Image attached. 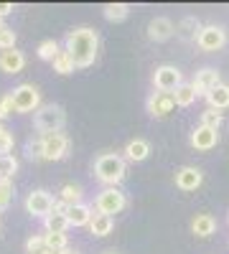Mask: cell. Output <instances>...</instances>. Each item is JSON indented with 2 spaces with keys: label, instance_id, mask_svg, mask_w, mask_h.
<instances>
[{
  "label": "cell",
  "instance_id": "cell-4",
  "mask_svg": "<svg viewBox=\"0 0 229 254\" xmlns=\"http://www.w3.org/2000/svg\"><path fill=\"white\" fill-rule=\"evenodd\" d=\"M128 206V198L120 188H105L99 190L97 198H94V211L97 214H105V216H112V214H120V211Z\"/></svg>",
  "mask_w": 229,
  "mask_h": 254
},
{
  "label": "cell",
  "instance_id": "cell-9",
  "mask_svg": "<svg viewBox=\"0 0 229 254\" xmlns=\"http://www.w3.org/2000/svg\"><path fill=\"white\" fill-rule=\"evenodd\" d=\"M54 196L49 193V190H31V193L26 196V211L31 216H38V219H46L51 214L54 208Z\"/></svg>",
  "mask_w": 229,
  "mask_h": 254
},
{
  "label": "cell",
  "instance_id": "cell-23",
  "mask_svg": "<svg viewBox=\"0 0 229 254\" xmlns=\"http://www.w3.org/2000/svg\"><path fill=\"white\" fill-rule=\"evenodd\" d=\"M81 196H84V190H81L79 183H67L64 188L59 190V201H64L67 206H76V203H81Z\"/></svg>",
  "mask_w": 229,
  "mask_h": 254
},
{
  "label": "cell",
  "instance_id": "cell-35",
  "mask_svg": "<svg viewBox=\"0 0 229 254\" xmlns=\"http://www.w3.org/2000/svg\"><path fill=\"white\" fill-rule=\"evenodd\" d=\"M8 49H15V31L13 28L0 33V51H8Z\"/></svg>",
  "mask_w": 229,
  "mask_h": 254
},
{
  "label": "cell",
  "instance_id": "cell-37",
  "mask_svg": "<svg viewBox=\"0 0 229 254\" xmlns=\"http://www.w3.org/2000/svg\"><path fill=\"white\" fill-rule=\"evenodd\" d=\"M67 211H69V206L64 203V201H54V208H51V214H61V216H67Z\"/></svg>",
  "mask_w": 229,
  "mask_h": 254
},
{
  "label": "cell",
  "instance_id": "cell-16",
  "mask_svg": "<svg viewBox=\"0 0 229 254\" xmlns=\"http://www.w3.org/2000/svg\"><path fill=\"white\" fill-rule=\"evenodd\" d=\"M92 216H94V208L87 206V203L69 206V211H67V221H69V226H89Z\"/></svg>",
  "mask_w": 229,
  "mask_h": 254
},
{
  "label": "cell",
  "instance_id": "cell-38",
  "mask_svg": "<svg viewBox=\"0 0 229 254\" xmlns=\"http://www.w3.org/2000/svg\"><path fill=\"white\" fill-rule=\"evenodd\" d=\"M8 13H13V3H0V18H5Z\"/></svg>",
  "mask_w": 229,
  "mask_h": 254
},
{
  "label": "cell",
  "instance_id": "cell-17",
  "mask_svg": "<svg viewBox=\"0 0 229 254\" xmlns=\"http://www.w3.org/2000/svg\"><path fill=\"white\" fill-rule=\"evenodd\" d=\"M191 231L196 237L206 239V237H212L214 231H217V219L212 214H196L194 221H191Z\"/></svg>",
  "mask_w": 229,
  "mask_h": 254
},
{
  "label": "cell",
  "instance_id": "cell-36",
  "mask_svg": "<svg viewBox=\"0 0 229 254\" xmlns=\"http://www.w3.org/2000/svg\"><path fill=\"white\" fill-rule=\"evenodd\" d=\"M10 112H15V107H13V97H10V94H3V97H0V120H5Z\"/></svg>",
  "mask_w": 229,
  "mask_h": 254
},
{
  "label": "cell",
  "instance_id": "cell-31",
  "mask_svg": "<svg viewBox=\"0 0 229 254\" xmlns=\"http://www.w3.org/2000/svg\"><path fill=\"white\" fill-rule=\"evenodd\" d=\"M46 249V239H44V234H33L28 242H26V252L28 254H41Z\"/></svg>",
  "mask_w": 229,
  "mask_h": 254
},
{
  "label": "cell",
  "instance_id": "cell-2",
  "mask_svg": "<svg viewBox=\"0 0 229 254\" xmlns=\"http://www.w3.org/2000/svg\"><path fill=\"white\" fill-rule=\"evenodd\" d=\"M128 168H125V160L115 153H105L94 160V176L99 183H105L107 188H117V183L125 178Z\"/></svg>",
  "mask_w": 229,
  "mask_h": 254
},
{
  "label": "cell",
  "instance_id": "cell-10",
  "mask_svg": "<svg viewBox=\"0 0 229 254\" xmlns=\"http://www.w3.org/2000/svg\"><path fill=\"white\" fill-rule=\"evenodd\" d=\"M148 115L155 117V120H163V117H168L173 110H176V102H173V94H163V92H153L148 97Z\"/></svg>",
  "mask_w": 229,
  "mask_h": 254
},
{
  "label": "cell",
  "instance_id": "cell-27",
  "mask_svg": "<svg viewBox=\"0 0 229 254\" xmlns=\"http://www.w3.org/2000/svg\"><path fill=\"white\" fill-rule=\"evenodd\" d=\"M15 171H18V160L13 155H3V158H0V181H13Z\"/></svg>",
  "mask_w": 229,
  "mask_h": 254
},
{
  "label": "cell",
  "instance_id": "cell-8",
  "mask_svg": "<svg viewBox=\"0 0 229 254\" xmlns=\"http://www.w3.org/2000/svg\"><path fill=\"white\" fill-rule=\"evenodd\" d=\"M227 44V31L222 26H201L196 36V46L201 51H219Z\"/></svg>",
  "mask_w": 229,
  "mask_h": 254
},
{
  "label": "cell",
  "instance_id": "cell-26",
  "mask_svg": "<svg viewBox=\"0 0 229 254\" xmlns=\"http://www.w3.org/2000/svg\"><path fill=\"white\" fill-rule=\"evenodd\" d=\"M51 64H54V71H56V74H74V69H76L74 61H72V56H69L67 51H59Z\"/></svg>",
  "mask_w": 229,
  "mask_h": 254
},
{
  "label": "cell",
  "instance_id": "cell-32",
  "mask_svg": "<svg viewBox=\"0 0 229 254\" xmlns=\"http://www.w3.org/2000/svg\"><path fill=\"white\" fill-rule=\"evenodd\" d=\"M13 198V181H0V208H5Z\"/></svg>",
  "mask_w": 229,
  "mask_h": 254
},
{
  "label": "cell",
  "instance_id": "cell-19",
  "mask_svg": "<svg viewBox=\"0 0 229 254\" xmlns=\"http://www.w3.org/2000/svg\"><path fill=\"white\" fill-rule=\"evenodd\" d=\"M199 31H201V23H199L194 15H186L181 23L176 26V33H178V38H183V41H196Z\"/></svg>",
  "mask_w": 229,
  "mask_h": 254
},
{
  "label": "cell",
  "instance_id": "cell-13",
  "mask_svg": "<svg viewBox=\"0 0 229 254\" xmlns=\"http://www.w3.org/2000/svg\"><path fill=\"white\" fill-rule=\"evenodd\" d=\"M204 183V173L194 165H183L181 171H176V186L181 190H196Z\"/></svg>",
  "mask_w": 229,
  "mask_h": 254
},
{
  "label": "cell",
  "instance_id": "cell-21",
  "mask_svg": "<svg viewBox=\"0 0 229 254\" xmlns=\"http://www.w3.org/2000/svg\"><path fill=\"white\" fill-rule=\"evenodd\" d=\"M112 226H115V219L112 216H105V214H97V211H94V216L89 221V229H92L94 237H107L110 231H112Z\"/></svg>",
  "mask_w": 229,
  "mask_h": 254
},
{
  "label": "cell",
  "instance_id": "cell-39",
  "mask_svg": "<svg viewBox=\"0 0 229 254\" xmlns=\"http://www.w3.org/2000/svg\"><path fill=\"white\" fill-rule=\"evenodd\" d=\"M3 31H8V23H5L3 18H0V33H3Z\"/></svg>",
  "mask_w": 229,
  "mask_h": 254
},
{
  "label": "cell",
  "instance_id": "cell-20",
  "mask_svg": "<svg viewBox=\"0 0 229 254\" xmlns=\"http://www.w3.org/2000/svg\"><path fill=\"white\" fill-rule=\"evenodd\" d=\"M206 99H209V107L212 110H227L229 107V87L227 84H219L217 89H212L209 94H206Z\"/></svg>",
  "mask_w": 229,
  "mask_h": 254
},
{
  "label": "cell",
  "instance_id": "cell-11",
  "mask_svg": "<svg viewBox=\"0 0 229 254\" xmlns=\"http://www.w3.org/2000/svg\"><path fill=\"white\" fill-rule=\"evenodd\" d=\"M217 142H219V130H212V127L199 125L196 130L191 132V147L199 150V153L212 150V147H217Z\"/></svg>",
  "mask_w": 229,
  "mask_h": 254
},
{
  "label": "cell",
  "instance_id": "cell-1",
  "mask_svg": "<svg viewBox=\"0 0 229 254\" xmlns=\"http://www.w3.org/2000/svg\"><path fill=\"white\" fill-rule=\"evenodd\" d=\"M64 51L72 56L76 69L92 66L94 59H97V51H99V36H97V31L94 28H87V26L69 31L67 33V49Z\"/></svg>",
  "mask_w": 229,
  "mask_h": 254
},
{
  "label": "cell",
  "instance_id": "cell-40",
  "mask_svg": "<svg viewBox=\"0 0 229 254\" xmlns=\"http://www.w3.org/2000/svg\"><path fill=\"white\" fill-rule=\"evenodd\" d=\"M59 254H79V252H72V249H64V252H59Z\"/></svg>",
  "mask_w": 229,
  "mask_h": 254
},
{
  "label": "cell",
  "instance_id": "cell-28",
  "mask_svg": "<svg viewBox=\"0 0 229 254\" xmlns=\"http://www.w3.org/2000/svg\"><path fill=\"white\" fill-rule=\"evenodd\" d=\"M59 44L54 38H46V41H41L38 44V59H44V61H54V56L59 54Z\"/></svg>",
  "mask_w": 229,
  "mask_h": 254
},
{
  "label": "cell",
  "instance_id": "cell-18",
  "mask_svg": "<svg viewBox=\"0 0 229 254\" xmlns=\"http://www.w3.org/2000/svg\"><path fill=\"white\" fill-rule=\"evenodd\" d=\"M148 155H151V145H148V140L135 137V140H130L128 145H125V158L133 160V163H143Z\"/></svg>",
  "mask_w": 229,
  "mask_h": 254
},
{
  "label": "cell",
  "instance_id": "cell-7",
  "mask_svg": "<svg viewBox=\"0 0 229 254\" xmlns=\"http://www.w3.org/2000/svg\"><path fill=\"white\" fill-rule=\"evenodd\" d=\"M10 97H13L15 112H36L41 104V94L33 84H20V87H15L10 92Z\"/></svg>",
  "mask_w": 229,
  "mask_h": 254
},
{
  "label": "cell",
  "instance_id": "cell-34",
  "mask_svg": "<svg viewBox=\"0 0 229 254\" xmlns=\"http://www.w3.org/2000/svg\"><path fill=\"white\" fill-rule=\"evenodd\" d=\"M13 132H8V130H3L0 132V158L3 155H10V150H13Z\"/></svg>",
  "mask_w": 229,
  "mask_h": 254
},
{
  "label": "cell",
  "instance_id": "cell-24",
  "mask_svg": "<svg viewBox=\"0 0 229 254\" xmlns=\"http://www.w3.org/2000/svg\"><path fill=\"white\" fill-rule=\"evenodd\" d=\"M44 229H46V234H67L69 221H67V216H61V214H49L44 219Z\"/></svg>",
  "mask_w": 229,
  "mask_h": 254
},
{
  "label": "cell",
  "instance_id": "cell-41",
  "mask_svg": "<svg viewBox=\"0 0 229 254\" xmlns=\"http://www.w3.org/2000/svg\"><path fill=\"white\" fill-rule=\"evenodd\" d=\"M41 254H59V252H51V249H44V252H41Z\"/></svg>",
  "mask_w": 229,
  "mask_h": 254
},
{
  "label": "cell",
  "instance_id": "cell-33",
  "mask_svg": "<svg viewBox=\"0 0 229 254\" xmlns=\"http://www.w3.org/2000/svg\"><path fill=\"white\" fill-rule=\"evenodd\" d=\"M26 155H28L31 160H44V147H41V137H38V140H31V142L26 145Z\"/></svg>",
  "mask_w": 229,
  "mask_h": 254
},
{
  "label": "cell",
  "instance_id": "cell-29",
  "mask_svg": "<svg viewBox=\"0 0 229 254\" xmlns=\"http://www.w3.org/2000/svg\"><path fill=\"white\" fill-rule=\"evenodd\" d=\"M44 239H46V249H51V252H64V249H69L67 234H44Z\"/></svg>",
  "mask_w": 229,
  "mask_h": 254
},
{
  "label": "cell",
  "instance_id": "cell-25",
  "mask_svg": "<svg viewBox=\"0 0 229 254\" xmlns=\"http://www.w3.org/2000/svg\"><path fill=\"white\" fill-rule=\"evenodd\" d=\"M102 13H105L107 20H115L117 23V20H125L130 15V5L128 3H107L105 8H102Z\"/></svg>",
  "mask_w": 229,
  "mask_h": 254
},
{
  "label": "cell",
  "instance_id": "cell-3",
  "mask_svg": "<svg viewBox=\"0 0 229 254\" xmlns=\"http://www.w3.org/2000/svg\"><path fill=\"white\" fill-rule=\"evenodd\" d=\"M67 125V112L59 104H44L38 107L33 115V127L41 135H51V132H61V127Z\"/></svg>",
  "mask_w": 229,
  "mask_h": 254
},
{
  "label": "cell",
  "instance_id": "cell-15",
  "mask_svg": "<svg viewBox=\"0 0 229 254\" xmlns=\"http://www.w3.org/2000/svg\"><path fill=\"white\" fill-rule=\"evenodd\" d=\"M176 33V26H173V20L171 18H153L151 20V26H148V38L151 41H168L171 36Z\"/></svg>",
  "mask_w": 229,
  "mask_h": 254
},
{
  "label": "cell",
  "instance_id": "cell-30",
  "mask_svg": "<svg viewBox=\"0 0 229 254\" xmlns=\"http://www.w3.org/2000/svg\"><path fill=\"white\" fill-rule=\"evenodd\" d=\"M222 120H224V117H222L219 110H212V107H209V110L201 112V125H204V127H212V130H219Z\"/></svg>",
  "mask_w": 229,
  "mask_h": 254
},
{
  "label": "cell",
  "instance_id": "cell-42",
  "mask_svg": "<svg viewBox=\"0 0 229 254\" xmlns=\"http://www.w3.org/2000/svg\"><path fill=\"white\" fill-rule=\"evenodd\" d=\"M105 254H117V252H105Z\"/></svg>",
  "mask_w": 229,
  "mask_h": 254
},
{
  "label": "cell",
  "instance_id": "cell-12",
  "mask_svg": "<svg viewBox=\"0 0 229 254\" xmlns=\"http://www.w3.org/2000/svg\"><path fill=\"white\" fill-rule=\"evenodd\" d=\"M191 84H194L196 94H204V97H206L212 89H217L219 84H222V81H219V71H217V69H212V66H204V69H199V71H196V76H194V81H191Z\"/></svg>",
  "mask_w": 229,
  "mask_h": 254
},
{
  "label": "cell",
  "instance_id": "cell-22",
  "mask_svg": "<svg viewBox=\"0 0 229 254\" xmlns=\"http://www.w3.org/2000/svg\"><path fill=\"white\" fill-rule=\"evenodd\" d=\"M196 89H194V84H181V87L173 92V102H176V107H191V104L196 102Z\"/></svg>",
  "mask_w": 229,
  "mask_h": 254
},
{
  "label": "cell",
  "instance_id": "cell-5",
  "mask_svg": "<svg viewBox=\"0 0 229 254\" xmlns=\"http://www.w3.org/2000/svg\"><path fill=\"white\" fill-rule=\"evenodd\" d=\"M181 84H183V74L173 66V64H163V66H158L155 74H153V87L163 94H173Z\"/></svg>",
  "mask_w": 229,
  "mask_h": 254
},
{
  "label": "cell",
  "instance_id": "cell-14",
  "mask_svg": "<svg viewBox=\"0 0 229 254\" xmlns=\"http://www.w3.org/2000/svg\"><path fill=\"white\" fill-rule=\"evenodd\" d=\"M26 66V56L15 51V49H8V51H0V71L5 74H20Z\"/></svg>",
  "mask_w": 229,
  "mask_h": 254
},
{
  "label": "cell",
  "instance_id": "cell-6",
  "mask_svg": "<svg viewBox=\"0 0 229 254\" xmlns=\"http://www.w3.org/2000/svg\"><path fill=\"white\" fill-rule=\"evenodd\" d=\"M41 147H44V160H64L69 155V137L64 132H51L41 135Z\"/></svg>",
  "mask_w": 229,
  "mask_h": 254
}]
</instances>
